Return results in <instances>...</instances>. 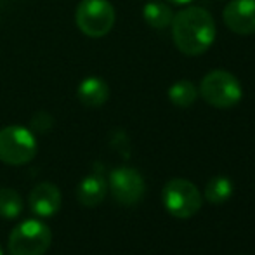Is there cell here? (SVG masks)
I'll use <instances>...</instances> for the list:
<instances>
[{
	"instance_id": "cell-1",
	"label": "cell",
	"mask_w": 255,
	"mask_h": 255,
	"mask_svg": "<svg viewBox=\"0 0 255 255\" xmlns=\"http://www.w3.org/2000/svg\"><path fill=\"white\" fill-rule=\"evenodd\" d=\"M170 26L175 47L189 57L205 54L214 45L217 37L212 14L198 5H189L174 14Z\"/></svg>"
},
{
	"instance_id": "cell-2",
	"label": "cell",
	"mask_w": 255,
	"mask_h": 255,
	"mask_svg": "<svg viewBox=\"0 0 255 255\" xmlns=\"http://www.w3.org/2000/svg\"><path fill=\"white\" fill-rule=\"evenodd\" d=\"M198 94L205 103L219 110L236 106L243 98V87L233 73L226 70H212L200 82Z\"/></svg>"
},
{
	"instance_id": "cell-3",
	"label": "cell",
	"mask_w": 255,
	"mask_h": 255,
	"mask_svg": "<svg viewBox=\"0 0 255 255\" xmlns=\"http://www.w3.org/2000/svg\"><path fill=\"white\" fill-rule=\"evenodd\" d=\"M38 144L33 132L23 125L0 128V161L12 167L26 165L37 156Z\"/></svg>"
},
{
	"instance_id": "cell-4",
	"label": "cell",
	"mask_w": 255,
	"mask_h": 255,
	"mask_svg": "<svg viewBox=\"0 0 255 255\" xmlns=\"http://www.w3.org/2000/svg\"><path fill=\"white\" fill-rule=\"evenodd\" d=\"M52 243V231L44 221L28 219L9 235L10 255H45Z\"/></svg>"
},
{
	"instance_id": "cell-5",
	"label": "cell",
	"mask_w": 255,
	"mask_h": 255,
	"mask_svg": "<svg viewBox=\"0 0 255 255\" xmlns=\"http://www.w3.org/2000/svg\"><path fill=\"white\" fill-rule=\"evenodd\" d=\"M161 202H163L165 210L172 217L189 219L202 208L203 196L196 188V184H193L191 181L175 177L163 186Z\"/></svg>"
},
{
	"instance_id": "cell-6",
	"label": "cell",
	"mask_w": 255,
	"mask_h": 255,
	"mask_svg": "<svg viewBox=\"0 0 255 255\" xmlns=\"http://www.w3.org/2000/svg\"><path fill=\"white\" fill-rule=\"evenodd\" d=\"M115 7L110 0H82L75 12L78 30L91 38H101L115 26Z\"/></svg>"
},
{
	"instance_id": "cell-7",
	"label": "cell",
	"mask_w": 255,
	"mask_h": 255,
	"mask_svg": "<svg viewBox=\"0 0 255 255\" xmlns=\"http://www.w3.org/2000/svg\"><path fill=\"white\" fill-rule=\"evenodd\" d=\"M108 189L113 198L124 207H132L139 203L144 196L146 182L141 172L132 167H118L110 174Z\"/></svg>"
},
{
	"instance_id": "cell-8",
	"label": "cell",
	"mask_w": 255,
	"mask_h": 255,
	"mask_svg": "<svg viewBox=\"0 0 255 255\" xmlns=\"http://www.w3.org/2000/svg\"><path fill=\"white\" fill-rule=\"evenodd\" d=\"M224 24L236 35L255 33V0H231L222 12Z\"/></svg>"
},
{
	"instance_id": "cell-9",
	"label": "cell",
	"mask_w": 255,
	"mask_h": 255,
	"mask_svg": "<svg viewBox=\"0 0 255 255\" xmlns=\"http://www.w3.org/2000/svg\"><path fill=\"white\" fill-rule=\"evenodd\" d=\"M61 202V189L52 182H40L31 189L30 196H28V203H30V210L33 212L37 217H52L59 212Z\"/></svg>"
},
{
	"instance_id": "cell-10",
	"label": "cell",
	"mask_w": 255,
	"mask_h": 255,
	"mask_svg": "<svg viewBox=\"0 0 255 255\" xmlns=\"http://www.w3.org/2000/svg\"><path fill=\"white\" fill-rule=\"evenodd\" d=\"M78 101L87 108H99L110 98V87L101 77H87L78 85Z\"/></svg>"
},
{
	"instance_id": "cell-11",
	"label": "cell",
	"mask_w": 255,
	"mask_h": 255,
	"mask_svg": "<svg viewBox=\"0 0 255 255\" xmlns=\"http://www.w3.org/2000/svg\"><path fill=\"white\" fill-rule=\"evenodd\" d=\"M108 193V182L104 181L103 175L91 174L80 181L77 188V198L84 207H98L103 203Z\"/></svg>"
},
{
	"instance_id": "cell-12",
	"label": "cell",
	"mask_w": 255,
	"mask_h": 255,
	"mask_svg": "<svg viewBox=\"0 0 255 255\" xmlns=\"http://www.w3.org/2000/svg\"><path fill=\"white\" fill-rule=\"evenodd\" d=\"M142 17L144 21L154 30H163V28L170 26L172 19H174V10L170 5L161 0H151L142 7Z\"/></svg>"
},
{
	"instance_id": "cell-13",
	"label": "cell",
	"mask_w": 255,
	"mask_h": 255,
	"mask_svg": "<svg viewBox=\"0 0 255 255\" xmlns=\"http://www.w3.org/2000/svg\"><path fill=\"white\" fill-rule=\"evenodd\" d=\"M235 184L226 175H215L205 186V198L212 205H222L233 196Z\"/></svg>"
},
{
	"instance_id": "cell-14",
	"label": "cell",
	"mask_w": 255,
	"mask_h": 255,
	"mask_svg": "<svg viewBox=\"0 0 255 255\" xmlns=\"http://www.w3.org/2000/svg\"><path fill=\"white\" fill-rule=\"evenodd\" d=\"M168 99L179 108H189L198 99V89L191 80H179L168 89Z\"/></svg>"
},
{
	"instance_id": "cell-15",
	"label": "cell",
	"mask_w": 255,
	"mask_h": 255,
	"mask_svg": "<svg viewBox=\"0 0 255 255\" xmlns=\"http://www.w3.org/2000/svg\"><path fill=\"white\" fill-rule=\"evenodd\" d=\"M23 212V198L12 188H0V217L12 221Z\"/></svg>"
},
{
	"instance_id": "cell-16",
	"label": "cell",
	"mask_w": 255,
	"mask_h": 255,
	"mask_svg": "<svg viewBox=\"0 0 255 255\" xmlns=\"http://www.w3.org/2000/svg\"><path fill=\"white\" fill-rule=\"evenodd\" d=\"M51 127H52V117L49 113H45V111H38V113L31 118V128H33L35 132L44 134V132L51 130Z\"/></svg>"
},
{
	"instance_id": "cell-17",
	"label": "cell",
	"mask_w": 255,
	"mask_h": 255,
	"mask_svg": "<svg viewBox=\"0 0 255 255\" xmlns=\"http://www.w3.org/2000/svg\"><path fill=\"white\" fill-rule=\"evenodd\" d=\"M167 2L174 3V5H189L193 0H167Z\"/></svg>"
},
{
	"instance_id": "cell-18",
	"label": "cell",
	"mask_w": 255,
	"mask_h": 255,
	"mask_svg": "<svg viewBox=\"0 0 255 255\" xmlns=\"http://www.w3.org/2000/svg\"><path fill=\"white\" fill-rule=\"evenodd\" d=\"M0 255H3V250H2V247H0Z\"/></svg>"
}]
</instances>
